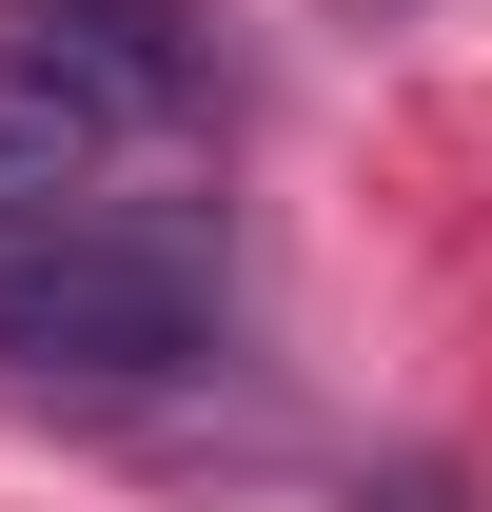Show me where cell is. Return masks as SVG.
<instances>
[{
    "label": "cell",
    "mask_w": 492,
    "mask_h": 512,
    "mask_svg": "<svg viewBox=\"0 0 492 512\" xmlns=\"http://www.w3.org/2000/svg\"><path fill=\"white\" fill-rule=\"evenodd\" d=\"M79 217H119V197H99V138H60V119L0 99V256H20V237H79Z\"/></svg>",
    "instance_id": "obj_3"
},
{
    "label": "cell",
    "mask_w": 492,
    "mask_h": 512,
    "mask_svg": "<svg viewBox=\"0 0 492 512\" xmlns=\"http://www.w3.org/2000/svg\"><path fill=\"white\" fill-rule=\"evenodd\" d=\"M0 99L99 158H158V138L237 119V40H217V0H0Z\"/></svg>",
    "instance_id": "obj_2"
},
{
    "label": "cell",
    "mask_w": 492,
    "mask_h": 512,
    "mask_svg": "<svg viewBox=\"0 0 492 512\" xmlns=\"http://www.w3.org/2000/svg\"><path fill=\"white\" fill-rule=\"evenodd\" d=\"M374 20H414V0H374Z\"/></svg>",
    "instance_id": "obj_4"
},
{
    "label": "cell",
    "mask_w": 492,
    "mask_h": 512,
    "mask_svg": "<svg viewBox=\"0 0 492 512\" xmlns=\"http://www.w3.org/2000/svg\"><path fill=\"white\" fill-rule=\"evenodd\" d=\"M237 375V296L197 217H79V237L0 256V394H79V414H138V394Z\"/></svg>",
    "instance_id": "obj_1"
}]
</instances>
